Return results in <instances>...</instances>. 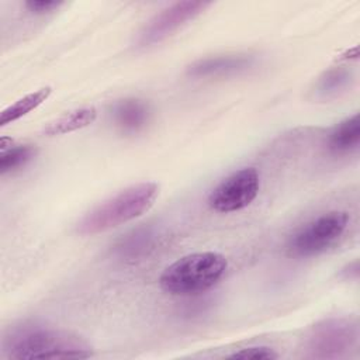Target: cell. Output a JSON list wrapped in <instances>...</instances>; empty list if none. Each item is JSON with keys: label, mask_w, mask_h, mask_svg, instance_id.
I'll return each instance as SVG.
<instances>
[{"label": "cell", "mask_w": 360, "mask_h": 360, "mask_svg": "<svg viewBox=\"0 0 360 360\" xmlns=\"http://www.w3.org/2000/svg\"><path fill=\"white\" fill-rule=\"evenodd\" d=\"M10 359H87L91 346L80 336L42 325H22L4 339Z\"/></svg>", "instance_id": "1"}, {"label": "cell", "mask_w": 360, "mask_h": 360, "mask_svg": "<svg viewBox=\"0 0 360 360\" xmlns=\"http://www.w3.org/2000/svg\"><path fill=\"white\" fill-rule=\"evenodd\" d=\"M159 186L143 181L131 186L87 212L76 225L80 235H94L120 226L145 214L155 202Z\"/></svg>", "instance_id": "2"}, {"label": "cell", "mask_w": 360, "mask_h": 360, "mask_svg": "<svg viewBox=\"0 0 360 360\" xmlns=\"http://www.w3.org/2000/svg\"><path fill=\"white\" fill-rule=\"evenodd\" d=\"M228 262L217 252L186 255L172 263L159 277L162 290L172 295H195L214 287L225 274Z\"/></svg>", "instance_id": "3"}, {"label": "cell", "mask_w": 360, "mask_h": 360, "mask_svg": "<svg viewBox=\"0 0 360 360\" xmlns=\"http://www.w3.org/2000/svg\"><path fill=\"white\" fill-rule=\"evenodd\" d=\"M347 224L349 214L346 211H329L319 215L290 239L288 255L309 257L323 253L345 233Z\"/></svg>", "instance_id": "4"}, {"label": "cell", "mask_w": 360, "mask_h": 360, "mask_svg": "<svg viewBox=\"0 0 360 360\" xmlns=\"http://www.w3.org/2000/svg\"><path fill=\"white\" fill-rule=\"evenodd\" d=\"M260 176L255 167H243L224 179L208 195V205L217 212L246 208L257 197Z\"/></svg>", "instance_id": "5"}, {"label": "cell", "mask_w": 360, "mask_h": 360, "mask_svg": "<svg viewBox=\"0 0 360 360\" xmlns=\"http://www.w3.org/2000/svg\"><path fill=\"white\" fill-rule=\"evenodd\" d=\"M210 6V1H179L166 7L143 27L139 34L138 44L142 46H150L166 39Z\"/></svg>", "instance_id": "6"}, {"label": "cell", "mask_w": 360, "mask_h": 360, "mask_svg": "<svg viewBox=\"0 0 360 360\" xmlns=\"http://www.w3.org/2000/svg\"><path fill=\"white\" fill-rule=\"evenodd\" d=\"M354 329L343 319H329L318 325L309 339V349L316 357L336 356L339 350L350 346Z\"/></svg>", "instance_id": "7"}, {"label": "cell", "mask_w": 360, "mask_h": 360, "mask_svg": "<svg viewBox=\"0 0 360 360\" xmlns=\"http://www.w3.org/2000/svg\"><path fill=\"white\" fill-rule=\"evenodd\" d=\"M253 63V58L248 55H225L205 58L194 62L188 66L187 73L194 77L207 76H222L228 73H235L249 68Z\"/></svg>", "instance_id": "8"}, {"label": "cell", "mask_w": 360, "mask_h": 360, "mask_svg": "<svg viewBox=\"0 0 360 360\" xmlns=\"http://www.w3.org/2000/svg\"><path fill=\"white\" fill-rule=\"evenodd\" d=\"M112 117L121 131L138 132L149 120V108L142 100L125 98L114 105Z\"/></svg>", "instance_id": "9"}, {"label": "cell", "mask_w": 360, "mask_h": 360, "mask_svg": "<svg viewBox=\"0 0 360 360\" xmlns=\"http://www.w3.org/2000/svg\"><path fill=\"white\" fill-rule=\"evenodd\" d=\"M153 243V233L150 228L141 226L132 229L125 236H122L114 246V252L118 257L125 260L139 259L146 255L148 249H150Z\"/></svg>", "instance_id": "10"}, {"label": "cell", "mask_w": 360, "mask_h": 360, "mask_svg": "<svg viewBox=\"0 0 360 360\" xmlns=\"http://www.w3.org/2000/svg\"><path fill=\"white\" fill-rule=\"evenodd\" d=\"M96 117H97V110L94 107H83L70 112H65L62 117L48 124L44 128V134L45 135L69 134L93 124Z\"/></svg>", "instance_id": "11"}, {"label": "cell", "mask_w": 360, "mask_h": 360, "mask_svg": "<svg viewBox=\"0 0 360 360\" xmlns=\"http://www.w3.org/2000/svg\"><path fill=\"white\" fill-rule=\"evenodd\" d=\"M360 141V120L359 114H353L340 121L329 134V148L335 152H349L359 145Z\"/></svg>", "instance_id": "12"}, {"label": "cell", "mask_w": 360, "mask_h": 360, "mask_svg": "<svg viewBox=\"0 0 360 360\" xmlns=\"http://www.w3.org/2000/svg\"><path fill=\"white\" fill-rule=\"evenodd\" d=\"M52 93V87L45 86L41 87L39 90H35L27 96H24L22 98L17 100L15 103H13L11 105H8L7 108H4L0 114V125L4 127L10 122H14L17 120H20L21 117L27 115L28 112H31L32 110H35L37 107H39Z\"/></svg>", "instance_id": "13"}, {"label": "cell", "mask_w": 360, "mask_h": 360, "mask_svg": "<svg viewBox=\"0 0 360 360\" xmlns=\"http://www.w3.org/2000/svg\"><path fill=\"white\" fill-rule=\"evenodd\" d=\"M35 150L30 145H18L11 148L10 150L4 152L0 158V173L4 174L10 170H14L20 167L21 165L27 163L32 156Z\"/></svg>", "instance_id": "14"}, {"label": "cell", "mask_w": 360, "mask_h": 360, "mask_svg": "<svg viewBox=\"0 0 360 360\" xmlns=\"http://www.w3.org/2000/svg\"><path fill=\"white\" fill-rule=\"evenodd\" d=\"M229 359H240V360H273L277 359V353L274 349L269 346H252L240 349L228 356Z\"/></svg>", "instance_id": "15"}, {"label": "cell", "mask_w": 360, "mask_h": 360, "mask_svg": "<svg viewBox=\"0 0 360 360\" xmlns=\"http://www.w3.org/2000/svg\"><path fill=\"white\" fill-rule=\"evenodd\" d=\"M349 79V75L346 70L342 69H336V70H330L328 72L319 82V90L322 93H330V91H336L338 89L343 87L346 84Z\"/></svg>", "instance_id": "16"}, {"label": "cell", "mask_w": 360, "mask_h": 360, "mask_svg": "<svg viewBox=\"0 0 360 360\" xmlns=\"http://www.w3.org/2000/svg\"><path fill=\"white\" fill-rule=\"evenodd\" d=\"M62 4H63V1L32 0V1H27V3H25V7L28 8V11L41 15V14H48V13H52V11L58 10Z\"/></svg>", "instance_id": "17"}]
</instances>
